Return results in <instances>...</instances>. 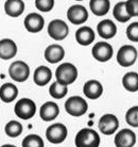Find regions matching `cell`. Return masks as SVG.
I'll return each mask as SVG.
<instances>
[{
  "instance_id": "11",
  "label": "cell",
  "mask_w": 138,
  "mask_h": 147,
  "mask_svg": "<svg viewBox=\"0 0 138 147\" xmlns=\"http://www.w3.org/2000/svg\"><path fill=\"white\" fill-rule=\"evenodd\" d=\"M67 18L73 25H82L88 19V12L83 5L74 4L68 9Z\"/></svg>"
},
{
  "instance_id": "26",
  "label": "cell",
  "mask_w": 138,
  "mask_h": 147,
  "mask_svg": "<svg viewBox=\"0 0 138 147\" xmlns=\"http://www.w3.org/2000/svg\"><path fill=\"white\" fill-rule=\"evenodd\" d=\"M22 130H23V127L22 125L17 121H9L5 127H4V132L9 138H17L22 133Z\"/></svg>"
},
{
  "instance_id": "27",
  "label": "cell",
  "mask_w": 138,
  "mask_h": 147,
  "mask_svg": "<svg viewBox=\"0 0 138 147\" xmlns=\"http://www.w3.org/2000/svg\"><path fill=\"white\" fill-rule=\"evenodd\" d=\"M68 93V88L66 85L58 83V81L53 82L49 88V94L55 99H62Z\"/></svg>"
},
{
  "instance_id": "15",
  "label": "cell",
  "mask_w": 138,
  "mask_h": 147,
  "mask_svg": "<svg viewBox=\"0 0 138 147\" xmlns=\"http://www.w3.org/2000/svg\"><path fill=\"white\" fill-rule=\"evenodd\" d=\"M60 114V108L53 101H47L45 102L40 110V116L44 121H52L58 116Z\"/></svg>"
},
{
  "instance_id": "30",
  "label": "cell",
  "mask_w": 138,
  "mask_h": 147,
  "mask_svg": "<svg viewBox=\"0 0 138 147\" xmlns=\"http://www.w3.org/2000/svg\"><path fill=\"white\" fill-rule=\"evenodd\" d=\"M35 7L40 12H49L54 7V0H35Z\"/></svg>"
},
{
  "instance_id": "24",
  "label": "cell",
  "mask_w": 138,
  "mask_h": 147,
  "mask_svg": "<svg viewBox=\"0 0 138 147\" xmlns=\"http://www.w3.org/2000/svg\"><path fill=\"white\" fill-rule=\"evenodd\" d=\"M122 85L129 92H137L138 91V74L135 71L127 73L122 78Z\"/></svg>"
},
{
  "instance_id": "10",
  "label": "cell",
  "mask_w": 138,
  "mask_h": 147,
  "mask_svg": "<svg viewBox=\"0 0 138 147\" xmlns=\"http://www.w3.org/2000/svg\"><path fill=\"white\" fill-rule=\"evenodd\" d=\"M114 53L113 47L106 42H99L91 49V55L99 62H107Z\"/></svg>"
},
{
  "instance_id": "18",
  "label": "cell",
  "mask_w": 138,
  "mask_h": 147,
  "mask_svg": "<svg viewBox=\"0 0 138 147\" xmlns=\"http://www.w3.org/2000/svg\"><path fill=\"white\" fill-rule=\"evenodd\" d=\"M51 78H52V71L49 67L42 65V66H38L36 69L34 70L33 81L38 86L47 85L50 82Z\"/></svg>"
},
{
  "instance_id": "12",
  "label": "cell",
  "mask_w": 138,
  "mask_h": 147,
  "mask_svg": "<svg viewBox=\"0 0 138 147\" xmlns=\"http://www.w3.org/2000/svg\"><path fill=\"white\" fill-rule=\"evenodd\" d=\"M114 143L116 147H133L136 143V134L131 129H122L116 134Z\"/></svg>"
},
{
  "instance_id": "4",
  "label": "cell",
  "mask_w": 138,
  "mask_h": 147,
  "mask_svg": "<svg viewBox=\"0 0 138 147\" xmlns=\"http://www.w3.org/2000/svg\"><path fill=\"white\" fill-rule=\"evenodd\" d=\"M66 112L71 116H82L87 112L88 105L86 100L81 96H71L65 102Z\"/></svg>"
},
{
  "instance_id": "32",
  "label": "cell",
  "mask_w": 138,
  "mask_h": 147,
  "mask_svg": "<svg viewBox=\"0 0 138 147\" xmlns=\"http://www.w3.org/2000/svg\"><path fill=\"white\" fill-rule=\"evenodd\" d=\"M125 7L129 15L132 17L138 16V0H127L125 2Z\"/></svg>"
},
{
  "instance_id": "33",
  "label": "cell",
  "mask_w": 138,
  "mask_h": 147,
  "mask_svg": "<svg viewBox=\"0 0 138 147\" xmlns=\"http://www.w3.org/2000/svg\"><path fill=\"white\" fill-rule=\"evenodd\" d=\"M0 147H16L15 145H12V144H4V145H2V146Z\"/></svg>"
},
{
  "instance_id": "20",
  "label": "cell",
  "mask_w": 138,
  "mask_h": 147,
  "mask_svg": "<svg viewBox=\"0 0 138 147\" xmlns=\"http://www.w3.org/2000/svg\"><path fill=\"white\" fill-rule=\"evenodd\" d=\"M18 96V88L15 84L7 82L0 86V99L5 103L13 102Z\"/></svg>"
},
{
  "instance_id": "31",
  "label": "cell",
  "mask_w": 138,
  "mask_h": 147,
  "mask_svg": "<svg viewBox=\"0 0 138 147\" xmlns=\"http://www.w3.org/2000/svg\"><path fill=\"white\" fill-rule=\"evenodd\" d=\"M127 36L131 42H138V22H132L127 28Z\"/></svg>"
},
{
  "instance_id": "3",
  "label": "cell",
  "mask_w": 138,
  "mask_h": 147,
  "mask_svg": "<svg viewBox=\"0 0 138 147\" xmlns=\"http://www.w3.org/2000/svg\"><path fill=\"white\" fill-rule=\"evenodd\" d=\"M14 113L20 119H31L36 113V105L30 98H21L15 105Z\"/></svg>"
},
{
  "instance_id": "29",
  "label": "cell",
  "mask_w": 138,
  "mask_h": 147,
  "mask_svg": "<svg viewBox=\"0 0 138 147\" xmlns=\"http://www.w3.org/2000/svg\"><path fill=\"white\" fill-rule=\"evenodd\" d=\"M125 121L132 127H138V106L130 108L125 113Z\"/></svg>"
},
{
  "instance_id": "23",
  "label": "cell",
  "mask_w": 138,
  "mask_h": 147,
  "mask_svg": "<svg viewBox=\"0 0 138 147\" xmlns=\"http://www.w3.org/2000/svg\"><path fill=\"white\" fill-rule=\"evenodd\" d=\"M89 7L96 16H104L109 13L111 2L109 0H90Z\"/></svg>"
},
{
  "instance_id": "21",
  "label": "cell",
  "mask_w": 138,
  "mask_h": 147,
  "mask_svg": "<svg viewBox=\"0 0 138 147\" xmlns=\"http://www.w3.org/2000/svg\"><path fill=\"white\" fill-rule=\"evenodd\" d=\"M94 32L90 27H81L76 30V40L82 46H88L94 40Z\"/></svg>"
},
{
  "instance_id": "34",
  "label": "cell",
  "mask_w": 138,
  "mask_h": 147,
  "mask_svg": "<svg viewBox=\"0 0 138 147\" xmlns=\"http://www.w3.org/2000/svg\"><path fill=\"white\" fill-rule=\"evenodd\" d=\"M76 1H82V0H76Z\"/></svg>"
},
{
  "instance_id": "17",
  "label": "cell",
  "mask_w": 138,
  "mask_h": 147,
  "mask_svg": "<svg viewBox=\"0 0 138 147\" xmlns=\"http://www.w3.org/2000/svg\"><path fill=\"white\" fill-rule=\"evenodd\" d=\"M83 93L89 99H98L103 94V86L98 80H88L83 86Z\"/></svg>"
},
{
  "instance_id": "13",
  "label": "cell",
  "mask_w": 138,
  "mask_h": 147,
  "mask_svg": "<svg viewBox=\"0 0 138 147\" xmlns=\"http://www.w3.org/2000/svg\"><path fill=\"white\" fill-rule=\"evenodd\" d=\"M25 28L27 31L31 33H37L43 30L45 26V19L43 16L37 13H30L25 16V22H23Z\"/></svg>"
},
{
  "instance_id": "5",
  "label": "cell",
  "mask_w": 138,
  "mask_h": 147,
  "mask_svg": "<svg viewBox=\"0 0 138 147\" xmlns=\"http://www.w3.org/2000/svg\"><path fill=\"white\" fill-rule=\"evenodd\" d=\"M137 49L132 45H123L120 47L117 53V62L120 66L130 67L132 66L137 59Z\"/></svg>"
},
{
  "instance_id": "19",
  "label": "cell",
  "mask_w": 138,
  "mask_h": 147,
  "mask_svg": "<svg viewBox=\"0 0 138 147\" xmlns=\"http://www.w3.org/2000/svg\"><path fill=\"white\" fill-rule=\"evenodd\" d=\"M97 30H98L99 35L105 40L112 38L116 35L117 33V27L112 22L111 19H103L98 24L97 26Z\"/></svg>"
},
{
  "instance_id": "14",
  "label": "cell",
  "mask_w": 138,
  "mask_h": 147,
  "mask_svg": "<svg viewBox=\"0 0 138 147\" xmlns=\"http://www.w3.org/2000/svg\"><path fill=\"white\" fill-rule=\"evenodd\" d=\"M65 57V50L61 45L52 44L48 46L45 50V59L51 64H55L62 61Z\"/></svg>"
},
{
  "instance_id": "2",
  "label": "cell",
  "mask_w": 138,
  "mask_h": 147,
  "mask_svg": "<svg viewBox=\"0 0 138 147\" xmlns=\"http://www.w3.org/2000/svg\"><path fill=\"white\" fill-rule=\"evenodd\" d=\"M55 77L58 83L63 85H69L73 83L78 78V69L72 63H63L56 68Z\"/></svg>"
},
{
  "instance_id": "9",
  "label": "cell",
  "mask_w": 138,
  "mask_h": 147,
  "mask_svg": "<svg viewBox=\"0 0 138 147\" xmlns=\"http://www.w3.org/2000/svg\"><path fill=\"white\" fill-rule=\"evenodd\" d=\"M119 128V121L116 115L111 113L102 115L99 119V130L105 136H112Z\"/></svg>"
},
{
  "instance_id": "16",
  "label": "cell",
  "mask_w": 138,
  "mask_h": 147,
  "mask_svg": "<svg viewBox=\"0 0 138 147\" xmlns=\"http://www.w3.org/2000/svg\"><path fill=\"white\" fill-rule=\"evenodd\" d=\"M17 53V45L11 38L0 40V59L11 60Z\"/></svg>"
},
{
  "instance_id": "6",
  "label": "cell",
  "mask_w": 138,
  "mask_h": 147,
  "mask_svg": "<svg viewBox=\"0 0 138 147\" xmlns=\"http://www.w3.org/2000/svg\"><path fill=\"white\" fill-rule=\"evenodd\" d=\"M68 136V130L64 124L55 123L49 126L46 130V138L52 144H61L66 140Z\"/></svg>"
},
{
  "instance_id": "25",
  "label": "cell",
  "mask_w": 138,
  "mask_h": 147,
  "mask_svg": "<svg viewBox=\"0 0 138 147\" xmlns=\"http://www.w3.org/2000/svg\"><path fill=\"white\" fill-rule=\"evenodd\" d=\"M113 15L114 17L120 22H127V20L131 19V16L129 15L127 11V7H125V2L121 1L115 5L113 10Z\"/></svg>"
},
{
  "instance_id": "8",
  "label": "cell",
  "mask_w": 138,
  "mask_h": 147,
  "mask_svg": "<svg viewBox=\"0 0 138 147\" xmlns=\"http://www.w3.org/2000/svg\"><path fill=\"white\" fill-rule=\"evenodd\" d=\"M69 33L68 25L62 19H53L48 26V34L55 40H65Z\"/></svg>"
},
{
  "instance_id": "1",
  "label": "cell",
  "mask_w": 138,
  "mask_h": 147,
  "mask_svg": "<svg viewBox=\"0 0 138 147\" xmlns=\"http://www.w3.org/2000/svg\"><path fill=\"white\" fill-rule=\"evenodd\" d=\"M101 139L99 133L91 128H83L76 133L74 144L76 147H99Z\"/></svg>"
},
{
  "instance_id": "7",
  "label": "cell",
  "mask_w": 138,
  "mask_h": 147,
  "mask_svg": "<svg viewBox=\"0 0 138 147\" xmlns=\"http://www.w3.org/2000/svg\"><path fill=\"white\" fill-rule=\"evenodd\" d=\"M9 76L16 82H25L30 76V67L23 61H15L9 67Z\"/></svg>"
},
{
  "instance_id": "22",
  "label": "cell",
  "mask_w": 138,
  "mask_h": 147,
  "mask_svg": "<svg viewBox=\"0 0 138 147\" xmlns=\"http://www.w3.org/2000/svg\"><path fill=\"white\" fill-rule=\"evenodd\" d=\"M25 11V2L22 0H7L4 3V12L10 17H18Z\"/></svg>"
},
{
  "instance_id": "28",
  "label": "cell",
  "mask_w": 138,
  "mask_h": 147,
  "mask_svg": "<svg viewBox=\"0 0 138 147\" xmlns=\"http://www.w3.org/2000/svg\"><path fill=\"white\" fill-rule=\"evenodd\" d=\"M22 147H45L44 141L37 134H29L22 140Z\"/></svg>"
}]
</instances>
